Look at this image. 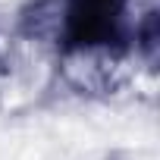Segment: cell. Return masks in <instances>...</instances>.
Returning a JSON list of instances; mask_svg holds the SVG:
<instances>
[{
    "label": "cell",
    "instance_id": "6da1fadb",
    "mask_svg": "<svg viewBox=\"0 0 160 160\" xmlns=\"http://www.w3.org/2000/svg\"><path fill=\"white\" fill-rule=\"evenodd\" d=\"M129 7L132 0H35L22 28L53 41L63 53H119L132 41Z\"/></svg>",
    "mask_w": 160,
    "mask_h": 160
}]
</instances>
